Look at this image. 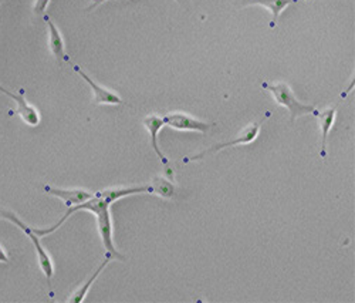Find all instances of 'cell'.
Returning <instances> with one entry per match:
<instances>
[{
    "label": "cell",
    "mask_w": 355,
    "mask_h": 303,
    "mask_svg": "<svg viewBox=\"0 0 355 303\" xmlns=\"http://www.w3.org/2000/svg\"><path fill=\"white\" fill-rule=\"evenodd\" d=\"M270 113H266L265 117L262 120H257L254 123H250L249 126H246L238 135H236L233 139H230V141H226V143H221V144H216L213 146L202 153H199L198 155H194V157H189L185 159V162H191V161H199L202 159L203 157L209 155V154H215L223 148H229V147H236V146H246V144H250L253 143L254 139L257 138L258 133H260V127H262V124L269 119Z\"/></svg>",
    "instance_id": "cell-4"
},
{
    "label": "cell",
    "mask_w": 355,
    "mask_h": 303,
    "mask_svg": "<svg viewBox=\"0 0 355 303\" xmlns=\"http://www.w3.org/2000/svg\"><path fill=\"white\" fill-rule=\"evenodd\" d=\"M151 195H158L165 199H171L175 197V181L165 178V177H155L151 184Z\"/></svg>",
    "instance_id": "cell-14"
},
{
    "label": "cell",
    "mask_w": 355,
    "mask_h": 303,
    "mask_svg": "<svg viewBox=\"0 0 355 303\" xmlns=\"http://www.w3.org/2000/svg\"><path fill=\"white\" fill-rule=\"evenodd\" d=\"M0 91H2V92H5V95H6V96H8V92H9V91H8V90H6L5 87H2V86H0Z\"/></svg>",
    "instance_id": "cell-18"
},
{
    "label": "cell",
    "mask_w": 355,
    "mask_h": 303,
    "mask_svg": "<svg viewBox=\"0 0 355 303\" xmlns=\"http://www.w3.org/2000/svg\"><path fill=\"white\" fill-rule=\"evenodd\" d=\"M163 123L165 126H168L174 130L178 131H196V133H206L212 127V124L201 121L195 117H192L191 114L186 113H168L163 115Z\"/></svg>",
    "instance_id": "cell-5"
},
{
    "label": "cell",
    "mask_w": 355,
    "mask_h": 303,
    "mask_svg": "<svg viewBox=\"0 0 355 303\" xmlns=\"http://www.w3.org/2000/svg\"><path fill=\"white\" fill-rule=\"evenodd\" d=\"M296 0H243V6L247 5H257V6H265L270 10L273 14V19L270 21V26L274 28L280 13L286 9L289 5H292Z\"/></svg>",
    "instance_id": "cell-13"
},
{
    "label": "cell",
    "mask_w": 355,
    "mask_h": 303,
    "mask_svg": "<svg viewBox=\"0 0 355 303\" xmlns=\"http://www.w3.org/2000/svg\"><path fill=\"white\" fill-rule=\"evenodd\" d=\"M151 188L150 184L147 185H139V186H127V188H110V190H103L99 191L96 194H92V197L76 206L67 208L65 214L63 215V218L56 222L53 226L50 228H33V231L39 237H45L50 235L53 232L60 228L71 215L79 213V211H87L91 213L97 217V228H99V234L103 242V246L105 249V253H110L112 258L116 260H124V256L118 252V249L114 245V232H112V218H111V211L110 208L114 202L120 201L121 198L130 197V195H136V194H150Z\"/></svg>",
    "instance_id": "cell-1"
},
{
    "label": "cell",
    "mask_w": 355,
    "mask_h": 303,
    "mask_svg": "<svg viewBox=\"0 0 355 303\" xmlns=\"http://www.w3.org/2000/svg\"><path fill=\"white\" fill-rule=\"evenodd\" d=\"M263 87L267 88L272 96L274 97L276 103L281 107H286L290 111V121L294 123L298 117H303L305 114H313L316 111L314 106L304 104L297 100L294 91L287 83H277V84H270V83H263Z\"/></svg>",
    "instance_id": "cell-2"
},
{
    "label": "cell",
    "mask_w": 355,
    "mask_h": 303,
    "mask_svg": "<svg viewBox=\"0 0 355 303\" xmlns=\"http://www.w3.org/2000/svg\"><path fill=\"white\" fill-rule=\"evenodd\" d=\"M0 214H2V217H3L5 219H8V221L13 222L16 226H19V228H20L23 232H25V234L30 238V241L33 242L34 249H36V252H37L39 265H40L43 273L45 275V277L50 281V279H52L53 275H54V264H53V260H52V256L49 255V252L45 251V248H43V245H41V242H40V237L36 234V232L33 231L32 226H29L28 224L23 222V221H21L19 217H16L13 213H10V211H0Z\"/></svg>",
    "instance_id": "cell-3"
},
{
    "label": "cell",
    "mask_w": 355,
    "mask_h": 303,
    "mask_svg": "<svg viewBox=\"0 0 355 303\" xmlns=\"http://www.w3.org/2000/svg\"><path fill=\"white\" fill-rule=\"evenodd\" d=\"M73 68H74V72H76L79 76H81L83 80L91 87V90H92V92H94V100H92L94 104H96V106H100V104H104V106H121V104H124L123 99H121L120 96H118L115 91H112V90H110V88H105V87L97 84L96 81H94V80L84 72V70H83L80 66L73 64Z\"/></svg>",
    "instance_id": "cell-6"
},
{
    "label": "cell",
    "mask_w": 355,
    "mask_h": 303,
    "mask_svg": "<svg viewBox=\"0 0 355 303\" xmlns=\"http://www.w3.org/2000/svg\"><path fill=\"white\" fill-rule=\"evenodd\" d=\"M44 191L52 197L63 199L67 208L80 205L92 197V194L85 190H61V188H56V186H52V185H45Z\"/></svg>",
    "instance_id": "cell-8"
},
{
    "label": "cell",
    "mask_w": 355,
    "mask_h": 303,
    "mask_svg": "<svg viewBox=\"0 0 355 303\" xmlns=\"http://www.w3.org/2000/svg\"><path fill=\"white\" fill-rule=\"evenodd\" d=\"M144 126H145L147 131L151 134L152 150L155 151V154L158 155V158H159V161L162 162V164L165 167H168V158L163 155V153L161 151V148L158 146V134L162 130V127L165 126L163 119L159 117V115H156V114H151V115H148L147 119H144Z\"/></svg>",
    "instance_id": "cell-10"
},
{
    "label": "cell",
    "mask_w": 355,
    "mask_h": 303,
    "mask_svg": "<svg viewBox=\"0 0 355 303\" xmlns=\"http://www.w3.org/2000/svg\"><path fill=\"white\" fill-rule=\"evenodd\" d=\"M50 0H34V6H33V10L36 14L41 16L45 13L47 10V6H49Z\"/></svg>",
    "instance_id": "cell-15"
},
{
    "label": "cell",
    "mask_w": 355,
    "mask_h": 303,
    "mask_svg": "<svg viewBox=\"0 0 355 303\" xmlns=\"http://www.w3.org/2000/svg\"><path fill=\"white\" fill-rule=\"evenodd\" d=\"M8 96L14 100V103L17 104L16 108V114L21 119V121L30 126V127H37L40 124V113L39 110L32 106L25 96V90H20L17 95H13V92H8Z\"/></svg>",
    "instance_id": "cell-7"
},
{
    "label": "cell",
    "mask_w": 355,
    "mask_h": 303,
    "mask_svg": "<svg viewBox=\"0 0 355 303\" xmlns=\"http://www.w3.org/2000/svg\"><path fill=\"white\" fill-rule=\"evenodd\" d=\"M316 115V119L318 121V127L321 130V157L325 158L327 155V139H328V134L334 126L336 121V115H337V107H328L323 111H318L316 108V111L313 113Z\"/></svg>",
    "instance_id": "cell-9"
},
{
    "label": "cell",
    "mask_w": 355,
    "mask_h": 303,
    "mask_svg": "<svg viewBox=\"0 0 355 303\" xmlns=\"http://www.w3.org/2000/svg\"><path fill=\"white\" fill-rule=\"evenodd\" d=\"M112 260H114V258H112V256H111L110 253H105L104 261L100 264V266L96 269V272H94V273L87 279V281H85L73 295H71V296L67 299V302H70V303H81V302L84 300V297L87 296V293H88L91 285H92L94 282H96V279L101 275V272L107 268V265H108Z\"/></svg>",
    "instance_id": "cell-12"
},
{
    "label": "cell",
    "mask_w": 355,
    "mask_h": 303,
    "mask_svg": "<svg viewBox=\"0 0 355 303\" xmlns=\"http://www.w3.org/2000/svg\"><path fill=\"white\" fill-rule=\"evenodd\" d=\"M105 2H110V0H91V5L88 6V9H87V10H92V9H96V8H99L100 5L105 3Z\"/></svg>",
    "instance_id": "cell-16"
},
{
    "label": "cell",
    "mask_w": 355,
    "mask_h": 303,
    "mask_svg": "<svg viewBox=\"0 0 355 303\" xmlns=\"http://www.w3.org/2000/svg\"><path fill=\"white\" fill-rule=\"evenodd\" d=\"M44 20L49 25V48L56 59L60 61H68V57L65 56V43L64 39L59 30V28L54 25V21L44 14Z\"/></svg>",
    "instance_id": "cell-11"
},
{
    "label": "cell",
    "mask_w": 355,
    "mask_h": 303,
    "mask_svg": "<svg viewBox=\"0 0 355 303\" xmlns=\"http://www.w3.org/2000/svg\"><path fill=\"white\" fill-rule=\"evenodd\" d=\"M0 264H9V256L2 246H0Z\"/></svg>",
    "instance_id": "cell-17"
}]
</instances>
